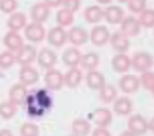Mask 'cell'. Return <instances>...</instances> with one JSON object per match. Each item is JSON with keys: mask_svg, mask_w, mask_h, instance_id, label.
Here are the masks:
<instances>
[{"mask_svg": "<svg viewBox=\"0 0 154 136\" xmlns=\"http://www.w3.org/2000/svg\"><path fill=\"white\" fill-rule=\"evenodd\" d=\"M153 57L147 52H138L131 59V66L137 72H148L153 66Z\"/></svg>", "mask_w": 154, "mask_h": 136, "instance_id": "cell-1", "label": "cell"}, {"mask_svg": "<svg viewBox=\"0 0 154 136\" xmlns=\"http://www.w3.org/2000/svg\"><path fill=\"white\" fill-rule=\"evenodd\" d=\"M149 129L148 125V121L145 119V117H143L141 115L136 114L133 115L129 118L128 120V130L130 132H132L134 135L136 136H141L146 133Z\"/></svg>", "mask_w": 154, "mask_h": 136, "instance_id": "cell-2", "label": "cell"}, {"mask_svg": "<svg viewBox=\"0 0 154 136\" xmlns=\"http://www.w3.org/2000/svg\"><path fill=\"white\" fill-rule=\"evenodd\" d=\"M24 36L31 42L38 43L42 41L45 36V28L41 26V23H36V22L30 23L24 29Z\"/></svg>", "mask_w": 154, "mask_h": 136, "instance_id": "cell-3", "label": "cell"}, {"mask_svg": "<svg viewBox=\"0 0 154 136\" xmlns=\"http://www.w3.org/2000/svg\"><path fill=\"white\" fill-rule=\"evenodd\" d=\"M45 85L52 91H57L64 85V76L57 70H49L45 75Z\"/></svg>", "mask_w": 154, "mask_h": 136, "instance_id": "cell-4", "label": "cell"}, {"mask_svg": "<svg viewBox=\"0 0 154 136\" xmlns=\"http://www.w3.org/2000/svg\"><path fill=\"white\" fill-rule=\"evenodd\" d=\"M37 57V52L33 45H23L16 55V61L21 66H30Z\"/></svg>", "mask_w": 154, "mask_h": 136, "instance_id": "cell-5", "label": "cell"}, {"mask_svg": "<svg viewBox=\"0 0 154 136\" xmlns=\"http://www.w3.org/2000/svg\"><path fill=\"white\" fill-rule=\"evenodd\" d=\"M118 85H119V89L122 90L124 93H134L138 90L139 85H140V81H139V78L136 77L135 75H124L122 78L119 79V82H118Z\"/></svg>", "mask_w": 154, "mask_h": 136, "instance_id": "cell-6", "label": "cell"}, {"mask_svg": "<svg viewBox=\"0 0 154 136\" xmlns=\"http://www.w3.org/2000/svg\"><path fill=\"white\" fill-rule=\"evenodd\" d=\"M110 38H111V35H110L109 30L103 26H97L91 31L90 39L95 45L100 47V45H106L108 41H110Z\"/></svg>", "mask_w": 154, "mask_h": 136, "instance_id": "cell-7", "label": "cell"}, {"mask_svg": "<svg viewBox=\"0 0 154 136\" xmlns=\"http://www.w3.org/2000/svg\"><path fill=\"white\" fill-rule=\"evenodd\" d=\"M112 113L109 109L98 108L92 113V120L97 127L107 128L112 122Z\"/></svg>", "mask_w": 154, "mask_h": 136, "instance_id": "cell-8", "label": "cell"}, {"mask_svg": "<svg viewBox=\"0 0 154 136\" xmlns=\"http://www.w3.org/2000/svg\"><path fill=\"white\" fill-rule=\"evenodd\" d=\"M122 31L120 32L124 33L126 36L133 37L136 36L140 31V23H139L138 19H136L133 16H129L127 18H124L122 21Z\"/></svg>", "mask_w": 154, "mask_h": 136, "instance_id": "cell-9", "label": "cell"}, {"mask_svg": "<svg viewBox=\"0 0 154 136\" xmlns=\"http://www.w3.org/2000/svg\"><path fill=\"white\" fill-rule=\"evenodd\" d=\"M68 39V34L62 26H55L51 29L48 34V41L53 47H61Z\"/></svg>", "mask_w": 154, "mask_h": 136, "instance_id": "cell-10", "label": "cell"}, {"mask_svg": "<svg viewBox=\"0 0 154 136\" xmlns=\"http://www.w3.org/2000/svg\"><path fill=\"white\" fill-rule=\"evenodd\" d=\"M19 79L20 82L24 85H34L38 81L39 74L37 70H35L31 66H22L19 72Z\"/></svg>", "mask_w": 154, "mask_h": 136, "instance_id": "cell-11", "label": "cell"}, {"mask_svg": "<svg viewBox=\"0 0 154 136\" xmlns=\"http://www.w3.org/2000/svg\"><path fill=\"white\" fill-rule=\"evenodd\" d=\"M28 95V91H26V85H22V83H16L10 89L9 91V98L10 101L15 104L16 106H19L22 102H24Z\"/></svg>", "mask_w": 154, "mask_h": 136, "instance_id": "cell-12", "label": "cell"}, {"mask_svg": "<svg viewBox=\"0 0 154 136\" xmlns=\"http://www.w3.org/2000/svg\"><path fill=\"white\" fill-rule=\"evenodd\" d=\"M110 42H111L112 48L118 53H125L130 47L129 37L126 36L122 32L114 33L111 36V38H110Z\"/></svg>", "mask_w": 154, "mask_h": 136, "instance_id": "cell-13", "label": "cell"}, {"mask_svg": "<svg viewBox=\"0 0 154 136\" xmlns=\"http://www.w3.org/2000/svg\"><path fill=\"white\" fill-rule=\"evenodd\" d=\"M37 58H38L39 66L43 69H47V70H51L55 66L56 61H57L56 54L52 50L48 49V48L41 50L40 53L37 56Z\"/></svg>", "mask_w": 154, "mask_h": 136, "instance_id": "cell-14", "label": "cell"}, {"mask_svg": "<svg viewBox=\"0 0 154 136\" xmlns=\"http://www.w3.org/2000/svg\"><path fill=\"white\" fill-rule=\"evenodd\" d=\"M50 15V8L45 2L36 3L31 9V17L36 23H42Z\"/></svg>", "mask_w": 154, "mask_h": 136, "instance_id": "cell-15", "label": "cell"}, {"mask_svg": "<svg viewBox=\"0 0 154 136\" xmlns=\"http://www.w3.org/2000/svg\"><path fill=\"white\" fill-rule=\"evenodd\" d=\"M3 42H5V47L11 52H18L24 45L21 36L14 31L7 33V35L3 38Z\"/></svg>", "mask_w": 154, "mask_h": 136, "instance_id": "cell-16", "label": "cell"}, {"mask_svg": "<svg viewBox=\"0 0 154 136\" xmlns=\"http://www.w3.org/2000/svg\"><path fill=\"white\" fill-rule=\"evenodd\" d=\"M103 17L111 24L122 23V21L124 20V11L120 7L111 5V7H108L106 11H103Z\"/></svg>", "mask_w": 154, "mask_h": 136, "instance_id": "cell-17", "label": "cell"}, {"mask_svg": "<svg viewBox=\"0 0 154 136\" xmlns=\"http://www.w3.org/2000/svg\"><path fill=\"white\" fill-rule=\"evenodd\" d=\"M68 39L71 43L75 45H82L84 43H86L89 39V35L86 32V30H84L80 26H75V28L71 29L70 32L68 34Z\"/></svg>", "mask_w": 154, "mask_h": 136, "instance_id": "cell-18", "label": "cell"}, {"mask_svg": "<svg viewBox=\"0 0 154 136\" xmlns=\"http://www.w3.org/2000/svg\"><path fill=\"white\" fill-rule=\"evenodd\" d=\"M87 85L92 90H100L106 85L105 76L98 71H89L87 74Z\"/></svg>", "mask_w": 154, "mask_h": 136, "instance_id": "cell-19", "label": "cell"}, {"mask_svg": "<svg viewBox=\"0 0 154 136\" xmlns=\"http://www.w3.org/2000/svg\"><path fill=\"white\" fill-rule=\"evenodd\" d=\"M132 109H133L132 101L128 97H119L114 100L113 110L116 114L122 115V116H126V115H129L132 112Z\"/></svg>", "mask_w": 154, "mask_h": 136, "instance_id": "cell-20", "label": "cell"}, {"mask_svg": "<svg viewBox=\"0 0 154 136\" xmlns=\"http://www.w3.org/2000/svg\"><path fill=\"white\" fill-rule=\"evenodd\" d=\"M112 66L117 73H126L131 68V59L124 53H118L112 59Z\"/></svg>", "mask_w": 154, "mask_h": 136, "instance_id": "cell-21", "label": "cell"}, {"mask_svg": "<svg viewBox=\"0 0 154 136\" xmlns=\"http://www.w3.org/2000/svg\"><path fill=\"white\" fill-rule=\"evenodd\" d=\"M82 55L76 48H70L64 51L63 55H62V60L66 66H70V68H76L77 64L82 61Z\"/></svg>", "mask_w": 154, "mask_h": 136, "instance_id": "cell-22", "label": "cell"}, {"mask_svg": "<svg viewBox=\"0 0 154 136\" xmlns=\"http://www.w3.org/2000/svg\"><path fill=\"white\" fill-rule=\"evenodd\" d=\"M72 132L75 136H88L91 132V125L84 118H77L72 123Z\"/></svg>", "mask_w": 154, "mask_h": 136, "instance_id": "cell-23", "label": "cell"}, {"mask_svg": "<svg viewBox=\"0 0 154 136\" xmlns=\"http://www.w3.org/2000/svg\"><path fill=\"white\" fill-rule=\"evenodd\" d=\"M26 26V18L23 13H14L8 19V26L11 31L17 32Z\"/></svg>", "mask_w": 154, "mask_h": 136, "instance_id": "cell-24", "label": "cell"}, {"mask_svg": "<svg viewBox=\"0 0 154 136\" xmlns=\"http://www.w3.org/2000/svg\"><path fill=\"white\" fill-rule=\"evenodd\" d=\"M84 15L89 23H97L103 18V11L97 5H91L85 10Z\"/></svg>", "mask_w": 154, "mask_h": 136, "instance_id": "cell-25", "label": "cell"}, {"mask_svg": "<svg viewBox=\"0 0 154 136\" xmlns=\"http://www.w3.org/2000/svg\"><path fill=\"white\" fill-rule=\"evenodd\" d=\"M82 79V74L77 68H71L64 75V85L69 88H76Z\"/></svg>", "mask_w": 154, "mask_h": 136, "instance_id": "cell-26", "label": "cell"}, {"mask_svg": "<svg viewBox=\"0 0 154 136\" xmlns=\"http://www.w3.org/2000/svg\"><path fill=\"white\" fill-rule=\"evenodd\" d=\"M117 96V91L111 85H105L100 90H99V97L101 101L106 104H110L111 101H114Z\"/></svg>", "mask_w": 154, "mask_h": 136, "instance_id": "cell-27", "label": "cell"}, {"mask_svg": "<svg viewBox=\"0 0 154 136\" xmlns=\"http://www.w3.org/2000/svg\"><path fill=\"white\" fill-rule=\"evenodd\" d=\"M80 63H82V66H84L85 69H87L88 71L95 70V68H96L99 63V57L96 53L90 52V53H87L86 55L82 56Z\"/></svg>", "mask_w": 154, "mask_h": 136, "instance_id": "cell-28", "label": "cell"}, {"mask_svg": "<svg viewBox=\"0 0 154 136\" xmlns=\"http://www.w3.org/2000/svg\"><path fill=\"white\" fill-rule=\"evenodd\" d=\"M17 112V106L12 101H5L0 104V116L3 119H11Z\"/></svg>", "mask_w": 154, "mask_h": 136, "instance_id": "cell-29", "label": "cell"}, {"mask_svg": "<svg viewBox=\"0 0 154 136\" xmlns=\"http://www.w3.org/2000/svg\"><path fill=\"white\" fill-rule=\"evenodd\" d=\"M56 20H57V23L59 24V26H70L71 23L74 20V15H73V12L69 11L66 9H61L60 11L57 12V15H56Z\"/></svg>", "mask_w": 154, "mask_h": 136, "instance_id": "cell-30", "label": "cell"}, {"mask_svg": "<svg viewBox=\"0 0 154 136\" xmlns=\"http://www.w3.org/2000/svg\"><path fill=\"white\" fill-rule=\"evenodd\" d=\"M140 26H145V28H153L154 26V10L152 9H146L140 13L138 19Z\"/></svg>", "mask_w": 154, "mask_h": 136, "instance_id": "cell-31", "label": "cell"}, {"mask_svg": "<svg viewBox=\"0 0 154 136\" xmlns=\"http://www.w3.org/2000/svg\"><path fill=\"white\" fill-rule=\"evenodd\" d=\"M16 62V56L11 51H5L0 54V68L9 69Z\"/></svg>", "mask_w": 154, "mask_h": 136, "instance_id": "cell-32", "label": "cell"}, {"mask_svg": "<svg viewBox=\"0 0 154 136\" xmlns=\"http://www.w3.org/2000/svg\"><path fill=\"white\" fill-rule=\"evenodd\" d=\"M39 128L35 123L26 122L20 128V136H38Z\"/></svg>", "mask_w": 154, "mask_h": 136, "instance_id": "cell-33", "label": "cell"}, {"mask_svg": "<svg viewBox=\"0 0 154 136\" xmlns=\"http://www.w3.org/2000/svg\"><path fill=\"white\" fill-rule=\"evenodd\" d=\"M139 81L143 85V88H146L147 90L152 92V90L154 89V73L152 72L143 73L140 78H139Z\"/></svg>", "mask_w": 154, "mask_h": 136, "instance_id": "cell-34", "label": "cell"}, {"mask_svg": "<svg viewBox=\"0 0 154 136\" xmlns=\"http://www.w3.org/2000/svg\"><path fill=\"white\" fill-rule=\"evenodd\" d=\"M146 5H147L146 0H129L128 2L129 10L131 12H133V13L139 14L146 10Z\"/></svg>", "mask_w": 154, "mask_h": 136, "instance_id": "cell-35", "label": "cell"}, {"mask_svg": "<svg viewBox=\"0 0 154 136\" xmlns=\"http://www.w3.org/2000/svg\"><path fill=\"white\" fill-rule=\"evenodd\" d=\"M17 8L16 0H0V11L3 13H13Z\"/></svg>", "mask_w": 154, "mask_h": 136, "instance_id": "cell-36", "label": "cell"}, {"mask_svg": "<svg viewBox=\"0 0 154 136\" xmlns=\"http://www.w3.org/2000/svg\"><path fill=\"white\" fill-rule=\"evenodd\" d=\"M62 5L64 9L71 12H76L80 7V0H62Z\"/></svg>", "mask_w": 154, "mask_h": 136, "instance_id": "cell-37", "label": "cell"}, {"mask_svg": "<svg viewBox=\"0 0 154 136\" xmlns=\"http://www.w3.org/2000/svg\"><path fill=\"white\" fill-rule=\"evenodd\" d=\"M92 136H111V133H110L107 128L97 127L96 129L93 131Z\"/></svg>", "mask_w": 154, "mask_h": 136, "instance_id": "cell-38", "label": "cell"}, {"mask_svg": "<svg viewBox=\"0 0 154 136\" xmlns=\"http://www.w3.org/2000/svg\"><path fill=\"white\" fill-rule=\"evenodd\" d=\"M45 3L49 8H57L62 5V0H45Z\"/></svg>", "mask_w": 154, "mask_h": 136, "instance_id": "cell-39", "label": "cell"}, {"mask_svg": "<svg viewBox=\"0 0 154 136\" xmlns=\"http://www.w3.org/2000/svg\"><path fill=\"white\" fill-rule=\"evenodd\" d=\"M0 136H13V133L9 129L0 130Z\"/></svg>", "mask_w": 154, "mask_h": 136, "instance_id": "cell-40", "label": "cell"}, {"mask_svg": "<svg viewBox=\"0 0 154 136\" xmlns=\"http://www.w3.org/2000/svg\"><path fill=\"white\" fill-rule=\"evenodd\" d=\"M148 125H149V129L154 133V117L150 120V122H148Z\"/></svg>", "mask_w": 154, "mask_h": 136, "instance_id": "cell-41", "label": "cell"}, {"mask_svg": "<svg viewBox=\"0 0 154 136\" xmlns=\"http://www.w3.org/2000/svg\"><path fill=\"white\" fill-rule=\"evenodd\" d=\"M120 136H136V135H134L132 132H130L129 130H127V131L122 132V133L120 134Z\"/></svg>", "mask_w": 154, "mask_h": 136, "instance_id": "cell-42", "label": "cell"}, {"mask_svg": "<svg viewBox=\"0 0 154 136\" xmlns=\"http://www.w3.org/2000/svg\"><path fill=\"white\" fill-rule=\"evenodd\" d=\"M97 1H98L99 3H101V5H109L112 0H97Z\"/></svg>", "mask_w": 154, "mask_h": 136, "instance_id": "cell-43", "label": "cell"}, {"mask_svg": "<svg viewBox=\"0 0 154 136\" xmlns=\"http://www.w3.org/2000/svg\"><path fill=\"white\" fill-rule=\"evenodd\" d=\"M118 1H119V2H122V3H128L129 2V0H118Z\"/></svg>", "mask_w": 154, "mask_h": 136, "instance_id": "cell-44", "label": "cell"}, {"mask_svg": "<svg viewBox=\"0 0 154 136\" xmlns=\"http://www.w3.org/2000/svg\"><path fill=\"white\" fill-rule=\"evenodd\" d=\"M152 93H153V94H154V89H153V90H152Z\"/></svg>", "mask_w": 154, "mask_h": 136, "instance_id": "cell-45", "label": "cell"}, {"mask_svg": "<svg viewBox=\"0 0 154 136\" xmlns=\"http://www.w3.org/2000/svg\"><path fill=\"white\" fill-rule=\"evenodd\" d=\"M69 136H75V135H69Z\"/></svg>", "mask_w": 154, "mask_h": 136, "instance_id": "cell-46", "label": "cell"}]
</instances>
